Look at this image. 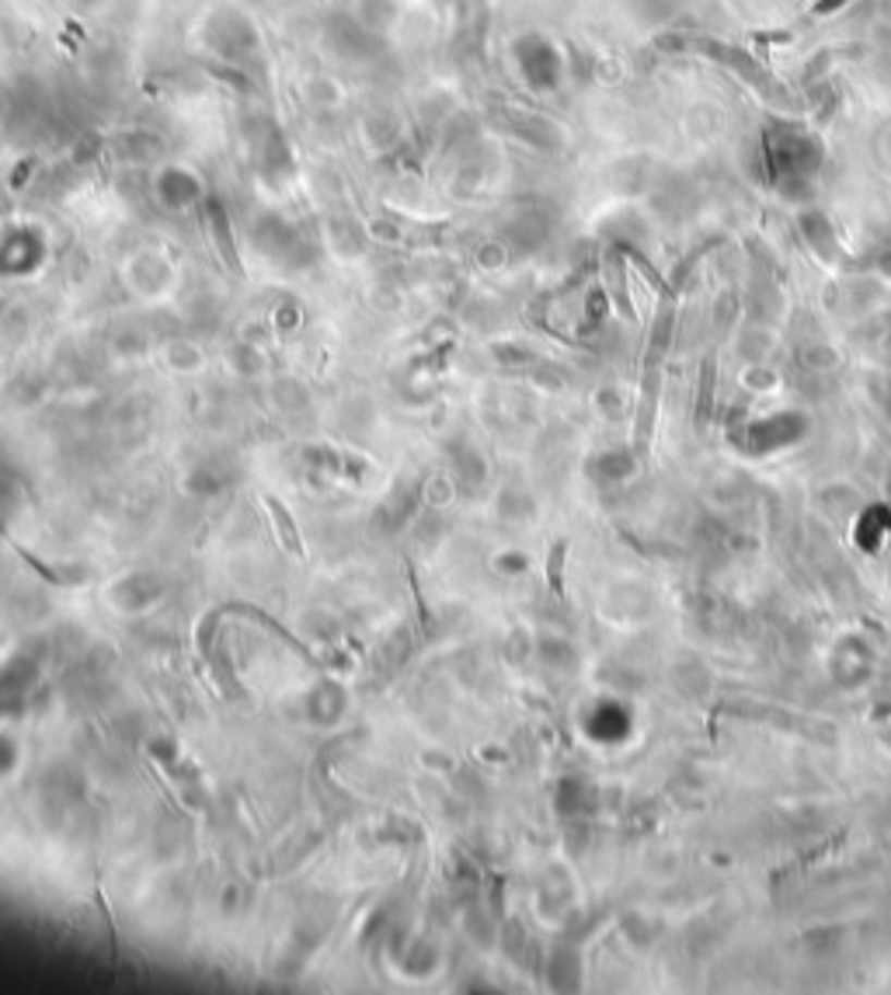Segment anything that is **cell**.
I'll return each mask as SVG.
<instances>
[{
    "label": "cell",
    "mask_w": 891,
    "mask_h": 995,
    "mask_svg": "<svg viewBox=\"0 0 891 995\" xmlns=\"http://www.w3.org/2000/svg\"><path fill=\"white\" fill-rule=\"evenodd\" d=\"M762 164L780 185H805L822 164V144L794 122H773L762 133Z\"/></svg>",
    "instance_id": "1"
},
{
    "label": "cell",
    "mask_w": 891,
    "mask_h": 995,
    "mask_svg": "<svg viewBox=\"0 0 891 995\" xmlns=\"http://www.w3.org/2000/svg\"><path fill=\"white\" fill-rule=\"evenodd\" d=\"M261 502L269 505V515H272V526H276V537L282 543V550H290L296 561L307 557V546H303V537H300V526L290 515V508L279 502L276 494H261Z\"/></svg>",
    "instance_id": "2"
},
{
    "label": "cell",
    "mask_w": 891,
    "mask_h": 995,
    "mask_svg": "<svg viewBox=\"0 0 891 995\" xmlns=\"http://www.w3.org/2000/svg\"><path fill=\"white\" fill-rule=\"evenodd\" d=\"M0 540H4V543H8V546L14 550V554H17V557H22V561H25V564H28V567H32V572H35V575H39V578H46V581H52V585H60V581H66V575H60V572H52V567H49L46 561H39V557H35V554H28V550H25L22 543H14V540L8 537V529H4V526H0Z\"/></svg>",
    "instance_id": "3"
},
{
    "label": "cell",
    "mask_w": 891,
    "mask_h": 995,
    "mask_svg": "<svg viewBox=\"0 0 891 995\" xmlns=\"http://www.w3.org/2000/svg\"><path fill=\"white\" fill-rule=\"evenodd\" d=\"M95 905L101 909V916H105V926H109V939H112V965L119 961V936H115V919H112V909H109V901H105V892H101V884H95Z\"/></svg>",
    "instance_id": "4"
},
{
    "label": "cell",
    "mask_w": 891,
    "mask_h": 995,
    "mask_svg": "<svg viewBox=\"0 0 891 995\" xmlns=\"http://www.w3.org/2000/svg\"><path fill=\"white\" fill-rule=\"evenodd\" d=\"M561 561H564V543H558L554 550H550V567H547V578H550V589H554L558 595H561Z\"/></svg>",
    "instance_id": "5"
}]
</instances>
